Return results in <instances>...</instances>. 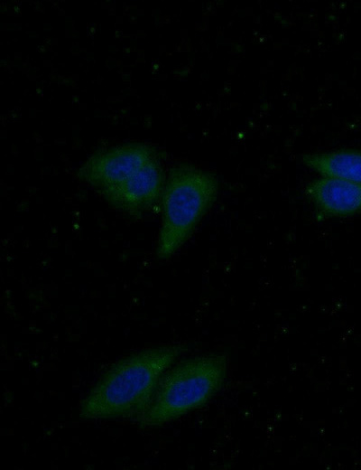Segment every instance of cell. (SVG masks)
Wrapping results in <instances>:
<instances>
[{
	"instance_id": "obj_1",
	"label": "cell",
	"mask_w": 361,
	"mask_h": 470,
	"mask_svg": "<svg viewBox=\"0 0 361 470\" xmlns=\"http://www.w3.org/2000/svg\"><path fill=\"white\" fill-rule=\"evenodd\" d=\"M185 344H168L132 353L112 364L82 399L83 419L138 417L149 405L165 371L188 351Z\"/></svg>"
},
{
	"instance_id": "obj_2",
	"label": "cell",
	"mask_w": 361,
	"mask_h": 470,
	"mask_svg": "<svg viewBox=\"0 0 361 470\" xmlns=\"http://www.w3.org/2000/svg\"><path fill=\"white\" fill-rule=\"evenodd\" d=\"M227 371L224 352L203 353L173 363L136 422L141 428L158 427L204 407L223 388Z\"/></svg>"
},
{
	"instance_id": "obj_4",
	"label": "cell",
	"mask_w": 361,
	"mask_h": 470,
	"mask_svg": "<svg viewBox=\"0 0 361 470\" xmlns=\"http://www.w3.org/2000/svg\"><path fill=\"white\" fill-rule=\"evenodd\" d=\"M158 156L157 150L147 144L118 145L93 154L79 166L76 175L102 195Z\"/></svg>"
},
{
	"instance_id": "obj_7",
	"label": "cell",
	"mask_w": 361,
	"mask_h": 470,
	"mask_svg": "<svg viewBox=\"0 0 361 470\" xmlns=\"http://www.w3.org/2000/svg\"><path fill=\"white\" fill-rule=\"evenodd\" d=\"M302 162L322 176L361 183V149L306 154Z\"/></svg>"
},
{
	"instance_id": "obj_5",
	"label": "cell",
	"mask_w": 361,
	"mask_h": 470,
	"mask_svg": "<svg viewBox=\"0 0 361 470\" xmlns=\"http://www.w3.org/2000/svg\"><path fill=\"white\" fill-rule=\"evenodd\" d=\"M165 181L158 156L125 182L101 196L116 210L129 216L140 217L150 212L162 199Z\"/></svg>"
},
{
	"instance_id": "obj_3",
	"label": "cell",
	"mask_w": 361,
	"mask_h": 470,
	"mask_svg": "<svg viewBox=\"0 0 361 470\" xmlns=\"http://www.w3.org/2000/svg\"><path fill=\"white\" fill-rule=\"evenodd\" d=\"M218 193L217 177L189 164L170 169L162 196V223L155 255L166 259L191 235Z\"/></svg>"
},
{
	"instance_id": "obj_6",
	"label": "cell",
	"mask_w": 361,
	"mask_h": 470,
	"mask_svg": "<svg viewBox=\"0 0 361 470\" xmlns=\"http://www.w3.org/2000/svg\"><path fill=\"white\" fill-rule=\"evenodd\" d=\"M305 193L320 218L361 212V183L322 176L309 183Z\"/></svg>"
}]
</instances>
